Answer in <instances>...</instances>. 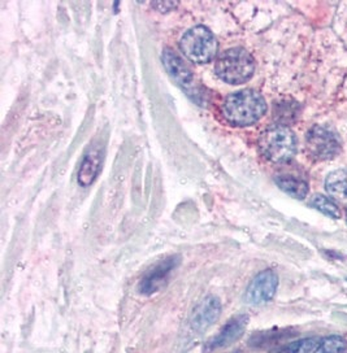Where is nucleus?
Returning a JSON list of instances; mask_svg holds the SVG:
<instances>
[{"instance_id": "nucleus-10", "label": "nucleus", "mask_w": 347, "mask_h": 353, "mask_svg": "<svg viewBox=\"0 0 347 353\" xmlns=\"http://www.w3.org/2000/svg\"><path fill=\"white\" fill-rule=\"evenodd\" d=\"M248 321L250 317L247 314H239L228 321L224 327L219 332V335H216L211 342L207 343L206 351L212 352L216 350H223L237 342L246 330Z\"/></svg>"}, {"instance_id": "nucleus-15", "label": "nucleus", "mask_w": 347, "mask_h": 353, "mask_svg": "<svg viewBox=\"0 0 347 353\" xmlns=\"http://www.w3.org/2000/svg\"><path fill=\"white\" fill-rule=\"evenodd\" d=\"M314 353H347V342L342 336H329L317 345Z\"/></svg>"}, {"instance_id": "nucleus-5", "label": "nucleus", "mask_w": 347, "mask_h": 353, "mask_svg": "<svg viewBox=\"0 0 347 353\" xmlns=\"http://www.w3.org/2000/svg\"><path fill=\"white\" fill-rule=\"evenodd\" d=\"M161 59L169 76L173 78V81L179 85V88L186 92V95L195 103L204 105L207 99L204 94V88L201 86L199 82H197L192 72L186 66L185 61L175 51L169 48L164 50Z\"/></svg>"}, {"instance_id": "nucleus-14", "label": "nucleus", "mask_w": 347, "mask_h": 353, "mask_svg": "<svg viewBox=\"0 0 347 353\" xmlns=\"http://www.w3.org/2000/svg\"><path fill=\"white\" fill-rule=\"evenodd\" d=\"M311 204L319 212L324 213L325 216H329L332 219H339L341 217V210L337 207L336 203L333 200L326 198L324 195L314 196Z\"/></svg>"}, {"instance_id": "nucleus-3", "label": "nucleus", "mask_w": 347, "mask_h": 353, "mask_svg": "<svg viewBox=\"0 0 347 353\" xmlns=\"http://www.w3.org/2000/svg\"><path fill=\"white\" fill-rule=\"evenodd\" d=\"M215 70L216 74L226 83L241 85L252 77L255 72V61L245 48L235 47L226 50L217 57Z\"/></svg>"}, {"instance_id": "nucleus-12", "label": "nucleus", "mask_w": 347, "mask_h": 353, "mask_svg": "<svg viewBox=\"0 0 347 353\" xmlns=\"http://www.w3.org/2000/svg\"><path fill=\"white\" fill-rule=\"evenodd\" d=\"M325 188H326V192L337 201L347 203L346 169H339L336 172H332L329 176H326Z\"/></svg>"}, {"instance_id": "nucleus-7", "label": "nucleus", "mask_w": 347, "mask_h": 353, "mask_svg": "<svg viewBox=\"0 0 347 353\" xmlns=\"http://www.w3.org/2000/svg\"><path fill=\"white\" fill-rule=\"evenodd\" d=\"M279 287V276L273 270H264L255 276L247 288L246 299L248 304L260 305L270 301Z\"/></svg>"}, {"instance_id": "nucleus-2", "label": "nucleus", "mask_w": 347, "mask_h": 353, "mask_svg": "<svg viewBox=\"0 0 347 353\" xmlns=\"http://www.w3.org/2000/svg\"><path fill=\"white\" fill-rule=\"evenodd\" d=\"M259 148L269 161L284 164L290 161L297 154V138L288 126L273 125L261 132Z\"/></svg>"}, {"instance_id": "nucleus-6", "label": "nucleus", "mask_w": 347, "mask_h": 353, "mask_svg": "<svg viewBox=\"0 0 347 353\" xmlns=\"http://www.w3.org/2000/svg\"><path fill=\"white\" fill-rule=\"evenodd\" d=\"M306 147L315 160H328L341 150V142L336 132L323 126H314L306 138Z\"/></svg>"}, {"instance_id": "nucleus-4", "label": "nucleus", "mask_w": 347, "mask_h": 353, "mask_svg": "<svg viewBox=\"0 0 347 353\" xmlns=\"http://www.w3.org/2000/svg\"><path fill=\"white\" fill-rule=\"evenodd\" d=\"M179 48L191 63L207 64L217 55L219 43L208 28L199 25L184 34Z\"/></svg>"}, {"instance_id": "nucleus-17", "label": "nucleus", "mask_w": 347, "mask_h": 353, "mask_svg": "<svg viewBox=\"0 0 347 353\" xmlns=\"http://www.w3.org/2000/svg\"><path fill=\"white\" fill-rule=\"evenodd\" d=\"M152 7L157 8V10H159L160 12H163V13H166V12H168L169 10L177 7V4H176V3H172V1H168V3H166V1H157V3H152Z\"/></svg>"}, {"instance_id": "nucleus-9", "label": "nucleus", "mask_w": 347, "mask_h": 353, "mask_svg": "<svg viewBox=\"0 0 347 353\" xmlns=\"http://www.w3.org/2000/svg\"><path fill=\"white\" fill-rule=\"evenodd\" d=\"M221 313L220 300L216 296H207L194 309L191 316V329L195 332H203L210 329L216 321L219 320Z\"/></svg>"}, {"instance_id": "nucleus-16", "label": "nucleus", "mask_w": 347, "mask_h": 353, "mask_svg": "<svg viewBox=\"0 0 347 353\" xmlns=\"http://www.w3.org/2000/svg\"><path fill=\"white\" fill-rule=\"evenodd\" d=\"M317 339L310 338V339H302L298 342L290 343L281 348L277 353H310L314 351L315 347L317 345Z\"/></svg>"}, {"instance_id": "nucleus-19", "label": "nucleus", "mask_w": 347, "mask_h": 353, "mask_svg": "<svg viewBox=\"0 0 347 353\" xmlns=\"http://www.w3.org/2000/svg\"><path fill=\"white\" fill-rule=\"evenodd\" d=\"M235 353H239V352H235Z\"/></svg>"}, {"instance_id": "nucleus-18", "label": "nucleus", "mask_w": 347, "mask_h": 353, "mask_svg": "<svg viewBox=\"0 0 347 353\" xmlns=\"http://www.w3.org/2000/svg\"><path fill=\"white\" fill-rule=\"evenodd\" d=\"M346 221H347V210H346Z\"/></svg>"}, {"instance_id": "nucleus-13", "label": "nucleus", "mask_w": 347, "mask_h": 353, "mask_svg": "<svg viewBox=\"0 0 347 353\" xmlns=\"http://www.w3.org/2000/svg\"><path fill=\"white\" fill-rule=\"evenodd\" d=\"M276 183H277V186L282 191H285L286 194H289L293 198L304 199L306 195H307V192H308L307 183L302 181V179L295 178V176H276Z\"/></svg>"}, {"instance_id": "nucleus-1", "label": "nucleus", "mask_w": 347, "mask_h": 353, "mask_svg": "<svg viewBox=\"0 0 347 353\" xmlns=\"http://www.w3.org/2000/svg\"><path fill=\"white\" fill-rule=\"evenodd\" d=\"M267 112V103L255 90H241L226 97L223 114L233 126L245 128L258 122Z\"/></svg>"}, {"instance_id": "nucleus-11", "label": "nucleus", "mask_w": 347, "mask_h": 353, "mask_svg": "<svg viewBox=\"0 0 347 353\" xmlns=\"http://www.w3.org/2000/svg\"><path fill=\"white\" fill-rule=\"evenodd\" d=\"M103 156L99 150H91L85 154L79 170V183L81 186H90L99 174Z\"/></svg>"}, {"instance_id": "nucleus-8", "label": "nucleus", "mask_w": 347, "mask_h": 353, "mask_svg": "<svg viewBox=\"0 0 347 353\" xmlns=\"http://www.w3.org/2000/svg\"><path fill=\"white\" fill-rule=\"evenodd\" d=\"M179 265V256H170L150 269L139 283V292L143 295L155 294L168 282L172 272Z\"/></svg>"}]
</instances>
